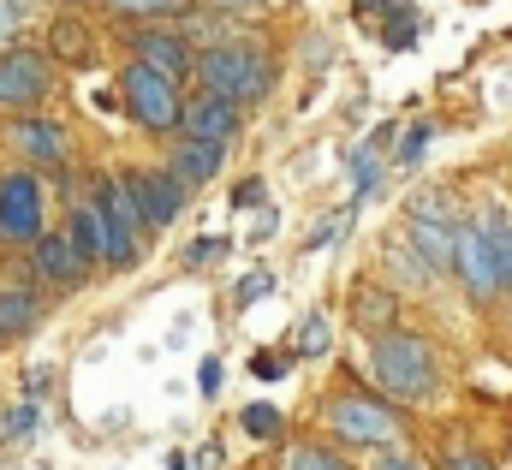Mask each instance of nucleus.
Here are the masks:
<instances>
[{
	"mask_svg": "<svg viewBox=\"0 0 512 470\" xmlns=\"http://www.w3.org/2000/svg\"><path fill=\"white\" fill-rule=\"evenodd\" d=\"M197 72H203V84H209L215 96H227V102H262L268 84H274V66H268L256 48H245V42L209 48V54L197 60Z\"/></svg>",
	"mask_w": 512,
	"mask_h": 470,
	"instance_id": "f257e3e1",
	"label": "nucleus"
},
{
	"mask_svg": "<svg viewBox=\"0 0 512 470\" xmlns=\"http://www.w3.org/2000/svg\"><path fill=\"white\" fill-rule=\"evenodd\" d=\"M376 381L393 399H429L435 393V352L417 334H387V340H376Z\"/></svg>",
	"mask_w": 512,
	"mask_h": 470,
	"instance_id": "f03ea898",
	"label": "nucleus"
},
{
	"mask_svg": "<svg viewBox=\"0 0 512 470\" xmlns=\"http://www.w3.org/2000/svg\"><path fill=\"white\" fill-rule=\"evenodd\" d=\"M126 108L137 114V125H149V131H173L179 125V84L167 78V72H155V66H131L126 72Z\"/></svg>",
	"mask_w": 512,
	"mask_h": 470,
	"instance_id": "7ed1b4c3",
	"label": "nucleus"
},
{
	"mask_svg": "<svg viewBox=\"0 0 512 470\" xmlns=\"http://www.w3.org/2000/svg\"><path fill=\"white\" fill-rule=\"evenodd\" d=\"M96 215H102V256L114 262V268H131L137 262V233H143V221H137V209H131L126 185H102V197H96Z\"/></svg>",
	"mask_w": 512,
	"mask_h": 470,
	"instance_id": "20e7f679",
	"label": "nucleus"
},
{
	"mask_svg": "<svg viewBox=\"0 0 512 470\" xmlns=\"http://www.w3.org/2000/svg\"><path fill=\"white\" fill-rule=\"evenodd\" d=\"M328 423H334V435H340V441H352V447H382V441L399 435L393 411L376 405V399H364V393L334 399V405H328Z\"/></svg>",
	"mask_w": 512,
	"mask_h": 470,
	"instance_id": "39448f33",
	"label": "nucleus"
},
{
	"mask_svg": "<svg viewBox=\"0 0 512 470\" xmlns=\"http://www.w3.org/2000/svg\"><path fill=\"white\" fill-rule=\"evenodd\" d=\"M126 197L143 227H173L185 209V185L173 173H126Z\"/></svg>",
	"mask_w": 512,
	"mask_h": 470,
	"instance_id": "423d86ee",
	"label": "nucleus"
},
{
	"mask_svg": "<svg viewBox=\"0 0 512 470\" xmlns=\"http://www.w3.org/2000/svg\"><path fill=\"white\" fill-rule=\"evenodd\" d=\"M36 233H42V185L24 179V173L0 179V238L30 244Z\"/></svg>",
	"mask_w": 512,
	"mask_h": 470,
	"instance_id": "0eeeda50",
	"label": "nucleus"
},
{
	"mask_svg": "<svg viewBox=\"0 0 512 470\" xmlns=\"http://www.w3.org/2000/svg\"><path fill=\"white\" fill-rule=\"evenodd\" d=\"M42 90H48V66H42V54H30V48H6V54H0V108L36 102Z\"/></svg>",
	"mask_w": 512,
	"mask_h": 470,
	"instance_id": "6e6552de",
	"label": "nucleus"
},
{
	"mask_svg": "<svg viewBox=\"0 0 512 470\" xmlns=\"http://www.w3.org/2000/svg\"><path fill=\"white\" fill-rule=\"evenodd\" d=\"M453 268L465 274V286H471L477 298H495V292H501L495 262H489V244H483V227H477V221H471V227H453Z\"/></svg>",
	"mask_w": 512,
	"mask_h": 470,
	"instance_id": "1a4fd4ad",
	"label": "nucleus"
},
{
	"mask_svg": "<svg viewBox=\"0 0 512 470\" xmlns=\"http://www.w3.org/2000/svg\"><path fill=\"white\" fill-rule=\"evenodd\" d=\"M179 125L191 131V137H203V143H227L233 131H239V102H227V96H203V102H191V108H179Z\"/></svg>",
	"mask_w": 512,
	"mask_h": 470,
	"instance_id": "9d476101",
	"label": "nucleus"
},
{
	"mask_svg": "<svg viewBox=\"0 0 512 470\" xmlns=\"http://www.w3.org/2000/svg\"><path fill=\"white\" fill-rule=\"evenodd\" d=\"M12 143L24 161H42V167H60L66 161V131L54 119H18L12 125Z\"/></svg>",
	"mask_w": 512,
	"mask_h": 470,
	"instance_id": "9b49d317",
	"label": "nucleus"
},
{
	"mask_svg": "<svg viewBox=\"0 0 512 470\" xmlns=\"http://www.w3.org/2000/svg\"><path fill=\"white\" fill-rule=\"evenodd\" d=\"M405 244L429 262V274H441V268H453V221H423V215H411V227H405Z\"/></svg>",
	"mask_w": 512,
	"mask_h": 470,
	"instance_id": "f8f14e48",
	"label": "nucleus"
},
{
	"mask_svg": "<svg viewBox=\"0 0 512 470\" xmlns=\"http://www.w3.org/2000/svg\"><path fill=\"white\" fill-rule=\"evenodd\" d=\"M30 244H36V268H42L48 280H60V286H78V280H84V268H90V262L72 250V238H66V233H54V238L36 233Z\"/></svg>",
	"mask_w": 512,
	"mask_h": 470,
	"instance_id": "ddd939ff",
	"label": "nucleus"
},
{
	"mask_svg": "<svg viewBox=\"0 0 512 470\" xmlns=\"http://www.w3.org/2000/svg\"><path fill=\"white\" fill-rule=\"evenodd\" d=\"M131 48H137V60H143V66H155V72H167V78H179V72L191 66L185 42H179V36H167V30H137V36H131Z\"/></svg>",
	"mask_w": 512,
	"mask_h": 470,
	"instance_id": "4468645a",
	"label": "nucleus"
},
{
	"mask_svg": "<svg viewBox=\"0 0 512 470\" xmlns=\"http://www.w3.org/2000/svg\"><path fill=\"white\" fill-rule=\"evenodd\" d=\"M221 155H227V143L191 137V143H179V155H173V179H179V185H209V179L221 173Z\"/></svg>",
	"mask_w": 512,
	"mask_h": 470,
	"instance_id": "2eb2a0df",
	"label": "nucleus"
},
{
	"mask_svg": "<svg viewBox=\"0 0 512 470\" xmlns=\"http://www.w3.org/2000/svg\"><path fill=\"white\" fill-rule=\"evenodd\" d=\"M477 227H483V244H489L495 280H501V292H507V286H512V215H507V209H483V215H477Z\"/></svg>",
	"mask_w": 512,
	"mask_h": 470,
	"instance_id": "dca6fc26",
	"label": "nucleus"
},
{
	"mask_svg": "<svg viewBox=\"0 0 512 470\" xmlns=\"http://www.w3.org/2000/svg\"><path fill=\"white\" fill-rule=\"evenodd\" d=\"M66 238H72V250H78L84 262H96V256H102V215H96V203L72 215V227H66Z\"/></svg>",
	"mask_w": 512,
	"mask_h": 470,
	"instance_id": "f3484780",
	"label": "nucleus"
},
{
	"mask_svg": "<svg viewBox=\"0 0 512 470\" xmlns=\"http://www.w3.org/2000/svg\"><path fill=\"white\" fill-rule=\"evenodd\" d=\"M36 322V298L30 292H0V334H24Z\"/></svg>",
	"mask_w": 512,
	"mask_h": 470,
	"instance_id": "a211bd4d",
	"label": "nucleus"
},
{
	"mask_svg": "<svg viewBox=\"0 0 512 470\" xmlns=\"http://www.w3.org/2000/svg\"><path fill=\"white\" fill-rule=\"evenodd\" d=\"M239 423H245L251 441H274V435H280V411H274V405H245Z\"/></svg>",
	"mask_w": 512,
	"mask_h": 470,
	"instance_id": "6ab92c4d",
	"label": "nucleus"
},
{
	"mask_svg": "<svg viewBox=\"0 0 512 470\" xmlns=\"http://www.w3.org/2000/svg\"><path fill=\"white\" fill-rule=\"evenodd\" d=\"M286 470H346V465L322 447H286Z\"/></svg>",
	"mask_w": 512,
	"mask_h": 470,
	"instance_id": "aec40b11",
	"label": "nucleus"
},
{
	"mask_svg": "<svg viewBox=\"0 0 512 470\" xmlns=\"http://www.w3.org/2000/svg\"><path fill=\"white\" fill-rule=\"evenodd\" d=\"M0 429H6V441H30V435H36V405H12V411L0 417Z\"/></svg>",
	"mask_w": 512,
	"mask_h": 470,
	"instance_id": "412c9836",
	"label": "nucleus"
},
{
	"mask_svg": "<svg viewBox=\"0 0 512 470\" xmlns=\"http://www.w3.org/2000/svg\"><path fill=\"white\" fill-rule=\"evenodd\" d=\"M298 346H304V357H322L328 352V316L316 310L310 322H304V334H298Z\"/></svg>",
	"mask_w": 512,
	"mask_h": 470,
	"instance_id": "4be33fe9",
	"label": "nucleus"
},
{
	"mask_svg": "<svg viewBox=\"0 0 512 470\" xmlns=\"http://www.w3.org/2000/svg\"><path fill=\"white\" fill-rule=\"evenodd\" d=\"M429 137H435V125H411V137H405V149H399V167H417V161L429 155Z\"/></svg>",
	"mask_w": 512,
	"mask_h": 470,
	"instance_id": "5701e85b",
	"label": "nucleus"
},
{
	"mask_svg": "<svg viewBox=\"0 0 512 470\" xmlns=\"http://www.w3.org/2000/svg\"><path fill=\"white\" fill-rule=\"evenodd\" d=\"M411 215H423V221H453V197H447V191H429V197L411 203Z\"/></svg>",
	"mask_w": 512,
	"mask_h": 470,
	"instance_id": "b1692460",
	"label": "nucleus"
},
{
	"mask_svg": "<svg viewBox=\"0 0 512 470\" xmlns=\"http://www.w3.org/2000/svg\"><path fill=\"white\" fill-rule=\"evenodd\" d=\"M221 256H227V238H197V244H191V250H185V262H191V268H203V262H221Z\"/></svg>",
	"mask_w": 512,
	"mask_h": 470,
	"instance_id": "393cba45",
	"label": "nucleus"
},
{
	"mask_svg": "<svg viewBox=\"0 0 512 470\" xmlns=\"http://www.w3.org/2000/svg\"><path fill=\"white\" fill-rule=\"evenodd\" d=\"M268 292H274V274H268V268H256V274L239 280V304H256V298H268Z\"/></svg>",
	"mask_w": 512,
	"mask_h": 470,
	"instance_id": "a878e982",
	"label": "nucleus"
},
{
	"mask_svg": "<svg viewBox=\"0 0 512 470\" xmlns=\"http://www.w3.org/2000/svg\"><path fill=\"white\" fill-rule=\"evenodd\" d=\"M197 393H203V399H215V393H221V363H215V357H203V363H197Z\"/></svg>",
	"mask_w": 512,
	"mask_h": 470,
	"instance_id": "bb28decb",
	"label": "nucleus"
},
{
	"mask_svg": "<svg viewBox=\"0 0 512 470\" xmlns=\"http://www.w3.org/2000/svg\"><path fill=\"white\" fill-rule=\"evenodd\" d=\"M251 375H262V381L286 375V357H280V352H256V357H251Z\"/></svg>",
	"mask_w": 512,
	"mask_h": 470,
	"instance_id": "cd10ccee",
	"label": "nucleus"
},
{
	"mask_svg": "<svg viewBox=\"0 0 512 470\" xmlns=\"http://www.w3.org/2000/svg\"><path fill=\"white\" fill-rule=\"evenodd\" d=\"M54 48H60V54H84V30H78V24H60V30H54Z\"/></svg>",
	"mask_w": 512,
	"mask_h": 470,
	"instance_id": "c85d7f7f",
	"label": "nucleus"
},
{
	"mask_svg": "<svg viewBox=\"0 0 512 470\" xmlns=\"http://www.w3.org/2000/svg\"><path fill=\"white\" fill-rule=\"evenodd\" d=\"M114 12H131V18H143V12H167L173 0H108Z\"/></svg>",
	"mask_w": 512,
	"mask_h": 470,
	"instance_id": "c756f323",
	"label": "nucleus"
},
{
	"mask_svg": "<svg viewBox=\"0 0 512 470\" xmlns=\"http://www.w3.org/2000/svg\"><path fill=\"white\" fill-rule=\"evenodd\" d=\"M233 203H239V209H251V203H262V179H245V185L233 191Z\"/></svg>",
	"mask_w": 512,
	"mask_h": 470,
	"instance_id": "7c9ffc66",
	"label": "nucleus"
},
{
	"mask_svg": "<svg viewBox=\"0 0 512 470\" xmlns=\"http://www.w3.org/2000/svg\"><path fill=\"white\" fill-rule=\"evenodd\" d=\"M18 18H24V0H0V36H6Z\"/></svg>",
	"mask_w": 512,
	"mask_h": 470,
	"instance_id": "2f4dec72",
	"label": "nucleus"
},
{
	"mask_svg": "<svg viewBox=\"0 0 512 470\" xmlns=\"http://www.w3.org/2000/svg\"><path fill=\"white\" fill-rule=\"evenodd\" d=\"M447 470H495L489 459H477V453H459V459H447Z\"/></svg>",
	"mask_w": 512,
	"mask_h": 470,
	"instance_id": "473e14b6",
	"label": "nucleus"
},
{
	"mask_svg": "<svg viewBox=\"0 0 512 470\" xmlns=\"http://www.w3.org/2000/svg\"><path fill=\"white\" fill-rule=\"evenodd\" d=\"M376 470H417V459H405V453H387Z\"/></svg>",
	"mask_w": 512,
	"mask_h": 470,
	"instance_id": "72a5a7b5",
	"label": "nucleus"
},
{
	"mask_svg": "<svg viewBox=\"0 0 512 470\" xmlns=\"http://www.w3.org/2000/svg\"><path fill=\"white\" fill-rule=\"evenodd\" d=\"M209 6H221V12H251V6H262V0H209Z\"/></svg>",
	"mask_w": 512,
	"mask_h": 470,
	"instance_id": "f704fd0d",
	"label": "nucleus"
},
{
	"mask_svg": "<svg viewBox=\"0 0 512 470\" xmlns=\"http://www.w3.org/2000/svg\"><path fill=\"white\" fill-rule=\"evenodd\" d=\"M364 6H370V12H382V6H393V0H364Z\"/></svg>",
	"mask_w": 512,
	"mask_h": 470,
	"instance_id": "c9c22d12",
	"label": "nucleus"
}]
</instances>
